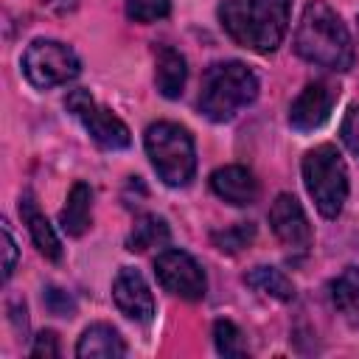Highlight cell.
<instances>
[{"label": "cell", "instance_id": "cell-1", "mask_svg": "<svg viewBox=\"0 0 359 359\" xmlns=\"http://www.w3.org/2000/svg\"><path fill=\"white\" fill-rule=\"evenodd\" d=\"M294 53L309 65H317L334 73H342L353 65L351 34L342 17L323 0H314L303 8L294 31Z\"/></svg>", "mask_w": 359, "mask_h": 359}, {"label": "cell", "instance_id": "cell-2", "mask_svg": "<svg viewBox=\"0 0 359 359\" xmlns=\"http://www.w3.org/2000/svg\"><path fill=\"white\" fill-rule=\"evenodd\" d=\"M292 0H222L219 22L227 36L255 53H272L289 25Z\"/></svg>", "mask_w": 359, "mask_h": 359}, {"label": "cell", "instance_id": "cell-3", "mask_svg": "<svg viewBox=\"0 0 359 359\" xmlns=\"http://www.w3.org/2000/svg\"><path fill=\"white\" fill-rule=\"evenodd\" d=\"M258 98V79L244 62H216L202 76L199 112L213 123L233 121Z\"/></svg>", "mask_w": 359, "mask_h": 359}, {"label": "cell", "instance_id": "cell-4", "mask_svg": "<svg viewBox=\"0 0 359 359\" xmlns=\"http://www.w3.org/2000/svg\"><path fill=\"white\" fill-rule=\"evenodd\" d=\"M146 154L157 177L171 188H185L196 174V149L185 126L171 121H157L146 129L143 137Z\"/></svg>", "mask_w": 359, "mask_h": 359}, {"label": "cell", "instance_id": "cell-5", "mask_svg": "<svg viewBox=\"0 0 359 359\" xmlns=\"http://www.w3.org/2000/svg\"><path fill=\"white\" fill-rule=\"evenodd\" d=\"M303 185L323 219H337L348 199V168L334 143H320L303 157Z\"/></svg>", "mask_w": 359, "mask_h": 359}, {"label": "cell", "instance_id": "cell-6", "mask_svg": "<svg viewBox=\"0 0 359 359\" xmlns=\"http://www.w3.org/2000/svg\"><path fill=\"white\" fill-rule=\"evenodd\" d=\"M20 65H22V76L36 90H53L59 84H67L81 70L76 50L59 39H34L25 48Z\"/></svg>", "mask_w": 359, "mask_h": 359}, {"label": "cell", "instance_id": "cell-7", "mask_svg": "<svg viewBox=\"0 0 359 359\" xmlns=\"http://www.w3.org/2000/svg\"><path fill=\"white\" fill-rule=\"evenodd\" d=\"M65 107L70 109V115L87 129V135L101 146V149H126L132 143V135H129V126L112 115L109 109H104L87 90H70L67 93V101Z\"/></svg>", "mask_w": 359, "mask_h": 359}, {"label": "cell", "instance_id": "cell-8", "mask_svg": "<svg viewBox=\"0 0 359 359\" xmlns=\"http://www.w3.org/2000/svg\"><path fill=\"white\" fill-rule=\"evenodd\" d=\"M154 275L165 292L182 297V300H202L205 297V289H208L205 272L196 264V258L188 255L185 250H174V247L163 250L154 258Z\"/></svg>", "mask_w": 359, "mask_h": 359}, {"label": "cell", "instance_id": "cell-9", "mask_svg": "<svg viewBox=\"0 0 359 359\" xmlns=\"http://www.w3.org/2000/svg\"><path fill=\"white\" fill-rule=\"evenodd\" d=\"M337 98H339V87L334 81H328V79L309 81L289 107V126L297 129V132L320 129L331 118V109H334Z\"/></svg>", "mask_w": 359, "mask_h": 359}, {"label": "cell", "instance_id": "cell-10", "mask_svg": "<svg viewBox=\"0 0 359 359\" xmlns=\"http://www.w3.org/2000/svg\"><path fill=\"white\" fill-rule=\"evenodd\" d=\"M269 224L272 233L283 247L292 252H306L311 247V224L306 219L303 205L292 194H278L272 208H269Z\"/></svg>", "mask_w": 359, "mask_h": 359}, {"label": "cell", "instance_id": "cell-11", "mask_svg": "<svg viewBox=\"0 0 359 359\" xmlns=\"http://www.w3.org/2000/svg\"><path fill=\"white\" fill-rule=\"evenodd\" d=\"M112 300L118 306V311L126 317V320H135L140 325H149L154 320V294L146 283V278L132 269V266H123L115 280H112Z\"/></svg>", "mask_w": 359, "mask_h": 359}, {"label": "cell", "instance_id": "cell-12", "mask_svg": "<svg viewBox=\"0 0 359 359\" xmlns=\"http://www.w3.org/2000/svg\"><path fill=\"white\" fill-rule=\"evenodd\" d=\"M210 188L219 199L236 208H247L258 196V182L250 168L244 165H222L210 174Z\"/></svg>", "mask_w": 359, "mask_h": 359}, {"label": "cell", "instance_id": "cell-13", "mask_svg": "<svg viewBox=\"0 0 359 359\" xmlns=\"http://www.w3.org/2000/svg\"><path fill=\"white\" fill-rule=\"evenodd\" d=\"M185 79H188V67H185V59L180 50L163 45L157 48V59H154V84H157V93L163 98H180L182 95V87H185Z\"/></svg>", "mask_w": 359, "mask_h": 359}, {"label": "cell", "instance_id": "cell-14", "mask_svg": "<svg viewBox=\"0 0 359 359\" xmlns=\"http://www.w3.org/2000/svg\"><path fill=\"white\" fill-rule=\"evenodd\" d=\"M20 216H22V222L28 224V233H31L36 250H39L48 261H59V258H62V241H59L53 224L36 210V202L31 199V194H25V196L20 199Z\"/></svg>", "mask_w": 359, "mask_h": 359}, {"label": "cell", "instance_id": "cell-15", "mask_svg": "<svg viewBox=\"0 0 359 359\" xmlns=\"http://www.w3.org/2000/svg\"><path fill=\"white\" fill-rule=\"evenodd\" d=\"M90 208H93V188L87 182H73L70 194H67V202L65 208L59 210V224L67 236L79 238L87 233L90 227Z\"/></svg>", "mask_w": 359, "mask_h": 359}, {"label": "cell", "instance_id": "cell-16", "mask_svg": "<svg viewBox=\"0 0 359 359\" xmlns=\"http://www.w3.org/2000/svg\"><path fill=\"white\" fill-rule=\"evenodd\" d=\"M76 356H81V359H87V356H126V342L112 325L95 323V325L84 328V334L79 337Z\"/></svg>", "mask_w": 359, "mask_h": 359}, {"label": "cell", "instance_id": "cell-17", "mask_svg": "<svg viewBox=\"0 0 359 359\" xmlns=\"http://www.w3.org/2000/svg\"><path fill=\"white\" fill-rule=\"evenodd\" d=\"M331 303L334 309L359 328V266H348L342 269L334 280H331Z\"/></svg>", "mask_w": 359, "mask_h": 359}, {"label": "cell", "instance_id": "cell-18", "mask_svg": "<svg viewBox=\"0 0 359 359\" xmlns=\"http://www.w3.org/2000/svg\"><path fill=\"white\" fill-rule=\"evenodd\" d=\"M168 238H171V230H168L165 219L157 216V213H146V216H140V219L135 222L132 233L126 236V250H132V252H146V250H151V247L168 244Z\"/></svg>", "mask_w": 359, "mask_h": 359}, {"label": "cell", "instance_id": "cell-19", "mask_svg": "<svg viewBox=\"0 0 359 359\" xmlns=\"http://www.w3.org/2000/svg\"><path fill=\"white\" fill-rule=\"evenodd\" d=\"M244 283L261 294H269L275 300H292L294 297V283L275 266H252L247 275H244Z\"/></svg>", "mask_w": 359, "mask_h": 359}, {"label": "cell", "instance_id": "cell-20", "mask_svg": "<svg viewBox=\"0 0 359 359\" xmlns=\"http://www.w3.org/2000/svg\"><path fill=\"white\" fill-rule=\"evenodd\" d=\"M252 238H255V224H250V222H238V224H233V227H224V230L210 233V241H213L216 250H222V252H238V250H244Z\"/></svg>", "mask_w": 359, "mask_h": 359}, {"label": "cell", "instance_id": "cell-21", "mask_svg": "<svg viewBox=\"0 0 359 359\" xmlns=\"http://www.w3.org/2000/svg\"><path fill=\"white\" fill-rule=\"evenodd\" d=\"M213 342H216V351L222 356H247L244 337L230 320H216L213 323Z\"/></svg>", "mask_w": 359, "mask_h": 359}, {"label": "cell", "instance_id": "cell-22", "mask_svg": "<svg viewBox=\"0 0 359 359\" xmlns=\"http://www.w3.org/2000/svg\"><path fill=\"white\" fill-rule=\"evenodd\" d=\"M171 0H126V14L135 22H154L168 17Z\"/></svg>", "mask_w": 359, "mask_h": 359}, {"label": "cell", "instance_id": "cell-23", "mask_svg": "<svg viewBox=\"0 0 359 359\" xmlns=\"http://www.w3.org/2000/svg\"><path fill=\"white\" fill-rule=\"evenodd\" d=\"M42 303H45V309H48L50 314H56V317H73V314H76V300H73L65 289H59V286H45Z\"/></svg>", "mask_w": 359, "mask_h": 359}, {"label": "cell", "instance_id": "cell-24", "mask_svg": "<svg viewBox=\"0 0 359 359\" xmlns=\"http://www.w3.org/2000/svg\"><path fill=\"white\" fill-rule=\"evenodd\" d=\"M339 137H342L345 149L359 157V104H353V107L345 112L342 126H339Z\"/></svg>", "mask_w": 359, "mask_h": 359}, {"label": "cell", "instance_id": "cell-25", "mask_svg": "<svg viewBox=\"0 0 359 359\" xmlns=\"http://www.w3.org/2000/svg\"><path fill=\"white\" fill-rule=\"evenodd\" d=\"M34 359H56L59 356V337L53 331H39L28 351Z\"/></svg>", "mask_w": 359, "mask_h": 359}, {"label": "cell", "instance_id": "cell-26", "mask_svg": "<svg viewBox=\"0 0 359 359\" xmlns=\"http://www.w3.org/2000/svg\"><path fill=\"white\" fill-rule=\"evenodd\" d=\"M3 244H6V261H3V280L11 278L14 266H17V241L8 230V222H3Z\"/></svg>", "mask_w": 359, "mask_h": 359}]
</instances>
